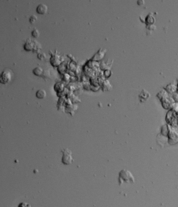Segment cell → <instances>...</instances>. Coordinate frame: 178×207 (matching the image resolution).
Listing matches in <instances>:
<instances>
[{
    "label": "cell",
    "instance_id": "1",
    "mask_svg": "<svg viewBox=\"0 0 178 207\" xmlns=\"http://www.w3.org/2000/svg\"><path fill=\"white\" fill-rule=\"evenodd\" d=\"M119 185H121L123 182L126 183H133L134 182V177L129 171L123 169L120 172L119 174Z\"/></svg>",
    "mask_w": 178,
    "mask_h": 207
},
{
    "label": "cell",
    "instance_id": "2",
    "mask_svg": "<svg viewBox=\"0 0 178 207\" xmlns=\"http://www.w3.org/2000/svg\"><path fill=\"white\" fill-rule=\"evenodd\" d=\"M24 50L26 51H33L34 52L40 53V51L41 49V47L39 45L36 40H32L31 38L28 39L24 45Z\"/></svg>",
    "mask_w": 178,
    "mask_h": 207
},
{
    "label": "cell",
    "instance_id": "3",
    "mask_svg": "<svg viewBox=\"0 0 178 207\" xmlns=\"http://www.w3.org/2000/svg\"><path fill=\"white\" fill-rule=\"evenodd\" d=\"M63 153L62 162L66 165H70L73 162V159L72 157V152L68 148L63 149L61 150Z\"/></svg>",
    "mask_w": 178,
    "mask_h": 207
},
{
    "label": "cell",
    "instance_id": "4",
    "mask_svg": "<svg viewBox=\"0 0 178 207\" xmlns=\"http://www.w3.org/2000/svg\"><path fill=\"white\" fill-rule=\"evenodd\" d=\"M11 72L9 70H6L3 71L1 75L0 82L2 84H5L9 83L12 79Z\"/></svg>",
    "mask_w": 178,
    "mask_h": 207
},
{
    "label": "cell",
    "instance_id": "5",
    "mask_svg": "<svg viewBox=\"0 0 178 207\" xmlns=\"http://www.w3.org/2000/svg\"><path fill=\"white\" fill-rule=\"evenodd\" d=\"M48 7L44 4H40L38 5L36 8V12L38 14L44 15L47 13Z\"/></svg>",
    "mask_w": 178,
    "mask_h": 207
},
{
    "label": "cell",
    "instance_id": "6",
    "mask_svg": "<svg viewBox=\"0 0 178 207\" xmlns=\"http://www.w3.org/2000/svg\"><path fill=\"white\" fill-rule=\"evenodd\" d=\"M36 97L38 99H43L46 96V92L43 89H40L37 91L36 93Z\"/></svg>",
    "mask_w": 178,
    "mask_h": 207
},
{
    "label": "cell",
    "instance_id": "7",
    "mask_svg": "<svg viewBox=\"0 0 178 207\" xmlns=\"http://www.w3.org/2000/svg\"><path fill=\"white\" fill-rule=\"evenodd\" d=\"M59 56L57 55V54L56 55H54L52 56L51 59V63H52V65L53 66H56H56H58L59 64L61 63V61L60 60Z\"/></svg>",
    "mask_w": 178,
    "mask_h": 207
},
{
    "label": "cell",
    "instance_id": "8",
    "mask_svg": "<svg viewBox=\"0 0 178 207\" xmlns=\"http://www.w3.org/2000/svg\"><path fill=\"white\" fill-rule=\"evenodd\" d=\"M43 72V69L41 67H36L33 70V73L37 76H41Z\"/></svg>",
    "mask_w": 178,
    "mask_h": 207
},
{
    "label": "cell",
    "instance_id": "9",
    "mask_svg": "<svg viewBox=\"0 0 178 207\" xmlns=\"http://www.w3.org/2000/svg\"><path fill=\"white\" fill-rule=\"evenodd\" d=\"M32 36L35 38H37L39 37L40 35V32L37 28H34L31 32Z\"/></svg>",
    "mask_w": 178,
    "mask_h": 207
},
{
    "label": "cell",
    "instance_id": "10",
    "mask_svg": "<svg viewBox=\"0 0 178 207\" xmlns=\"http://www.w3.org/2000/svg\"><path fill=\"white\" fill-rule=\"evenodd\" d=\"M38 18L37 16L35 15H33L29 18V22L32 24H35V22L37 21Z\"/></svg>",
    "mask_w": 178,
    "mask_h": 207
},
{
    "label": "cell",
    "instance_id": "11",
    "mask_svg": "<svg viewBox=\"0 0 178 207\" xmlns=\"http://www.w3.org/2000/svg\"><path fill=\"white\" fill-rule=\"evenodd\" d=\"M154 18L152 16L149 15L148 16V18H147V23L148 24H152L154 22Z\"/></svg>",
    "mask_w": 178,
    "mask_h": 207
},
{
    "label": "cell",
    "instance_id": "12",
    "mask_svg": "<svg viewBox=\"0 0 178 207\" xmlns=\"http://www.w3.org/2000/svg\"><path fill=\"white\" fill-rule=\"evenodd\" d=\"M38 57L39 59L42 60L44 59H45L46 57V55L45 53H43V52H42V53L40 52L38 54Z\"/></svg>",
    "mask_w": 178,
    "mask_h": 207
},
{
    "label": "cell",
    "instance_id": "13",
    "mask_svg": "<svg viewBox=\"0 0 178 207\" xmlns=\"http://www.w3.org/2000/svg\"><path fill=\"white\" fill-rule=\"evenodd\" d=\"M177 91H178V86H177Z\"/></svg>",
    "mask_w": 178,
    "mask_h": 207
}]
</instances>
